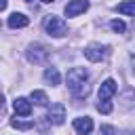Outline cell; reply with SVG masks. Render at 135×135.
Masks as SVG:
<instances>
[{
  "instance_id": "cell-15",
  "label": "cell",
  "mask_w": 135,
  "mask_h": 135,
  "mask_svg": "<svg viewBox=\"0 0 135 135\" xmlns=\"http://www.w3.org/2000/svg\"><path fill=\"white\" fill-rule=\"evenodd\" d=\"M97 110H99L101 114H110V112H112V103H110V101H99V103H97Z\"/></svg>"
},
{
  "instance_id": "cell-4",
  "label": "cell",
  "mask_w": 135,
  "mask_h": 135,
  "mask_svg": "<svg viewBox=\"0 0 135 135\" xmlns=\"http://www.w3.org/2000/svg\"><path fill=\"white\" fill-rule=\"evenodd\" d=\"M46 118L53 124H63V120H65V105L63 103H51Z\"/></svg>"
},
{
  "instance_id": "cell-7",
  "label": "cell",
  "mask_w": 135,
  "mask_h": 135,
  "mask_svg": "<svg viewBox=\"0 0 135 135\" xmlns=\"http://www.w3.org/2000/svg\"><path fill=\"white\" fill-rule=\"evenodd\" d=\"M114 93H116V82H114L112 78L103 80V82H101V86H99V101H108Z\"/></svg>"
},
{
  "instance_id": "cell-11",
  "label": "cell",
  "mask_w": 135,
  "mask_h": 135,
  "mask_svg": "<svg viewBox=\"0 0 135 135\" xmlns=\"http://www.w3.org/2000/svg\"><path fill=\"white\" fill-rule=\"evenodd\" d=\"M44 80H46L49 84L57 86V84H59V80H61V76H59L57 68H46V70H44Z\"/></svg>"
},
{
  "instance_id": "cell-17",
  "label": "cell",
  "mask_w": 135,
  "mask_h": 135,
  "mask_svg": "<svg viewBox=\"0 0 135 135\" xmlns=\"http://www.w3.org/2000/svg\"><path fill=\"white\" fill-rule=\"evenodd\" d=\"M101 133H103V135H116L114 127H110V124H103V127H101Z\"/></svg>"
},
{
  "instance_id": "cell-1",
  "label": "cell",
  "mask_w": 135,
  "mask_h": 135,
  "mask_svg": "<svg viewBox=\"0 0 135 135\" xmlns=\"http://www.w3.org/2000/svg\"><path fill=\"white\" fill-rule=\"evenodd\" d=\"M86 78H89V72L84 68H72L68 72V89L76 99H82V97L89 95L91 89L86 84Z\"/></svg>"
},
{
  "instance_id": "cell-5",
  "label": "cell",
  "mask_w": 135,
  "mask_h": 135,
  "mask_svg": "<svg viewBox=\"0 0 135 135\" xmlns=\"http://www.w3.org/2000/svg\"><path fill=\"white\" fill-rule=\"evenodd\" d=\"M108 46H101V44H89L86 49H84V57L89 59V61H101L105 55H108Z\"/></svg>"
},
{
  "instance_id": "cell-8",
  "label": "cell",
  "mask_w": 135,
  "mask_h": 135,
  "mask_svg": "<svg viewBox=\"0 0 135 135\" xmlns=\"http://www.w3.org/2000/svg\"><path fill=\"white\" fill-rule=\"evenodd\" d=\"M13 108H15V114H19V116H30L32 114V101L25 99V97H17L13 101Z\"/></svg>"
},
{
  "instance_id": "cell-18",
  "label": "cell",
  "mask_w": 135,
  "mask_h": 135,
  "mask_svg": "<svg viewBox=\"0 0 135 135\" xmlns=\"http://www.w3.org/2000/svg\"><path fill=\"white\" fill-rule=\"evenodd\" d=\"M42 2H44V4H51V2H55V0H42Z\"/></svg>"
},
{
  "instance_id": "cell-10",
  "label": "cell",
  "mask_w": 135,
  "mask_h": 135,
  "mask_svg": "<svg viewBox=\"0 0 135 135\" xmlns=\"http://www.w3.org/2000/svg\"><path fill=\"white\" fill-rule=\"evenodd\" d=\"M8 27H13V30H17V27H25L27 23H30V19L23 15V13H13L11 17H8Z\"/></svg>"
},
{
  "instance_id": "cell-16",
  "label": "cell",
  "mask_w": 135,
  "mask_h": 135,
  "mask_svg": "<svg viewBox=\"0 0 135 135\" xmlns=\"http://www.w3.org/2000/svg\"><path fill=\"white\" fill-rule=\"evenodd\" d=\"M13 127H17V129H32L34 127V122H21V120H13Z\"/></svg>"
},
{
  "instance_id": "cell-3",
  "label": "cell",
  "mask_w": 135,
  "mask_h": 135,
  "mask_svg": "<svg viewBox=\"0 0 135 135\" xmlns=\"http://www.w3.org/2000/svg\"><path fill=\"white\" fill-rule=\"evenodd\" d=\"M51 57V51L44 46V44H32L30 49H27V59L32 61V63H44L46 59Z\"/></svg>"
},
{
  "instance_id": "cell-19",
  "label": "cell",
  "mask_w": 135,
  "mask_h": 135,
  "mask_svg": "<svg viewBox=\"0 0 135 135\" xmlns=\"http://www.w3.org/2000/svg\"><path fill=\"white\" fill-rule=\"evenodd\" d=\"M124 135H135V131H127V133H124Z\"/></svg>"
},
{
  "instance_id": "cell-12",
  "label": "cell",
  "mask_w": 135,
  "mask_h": 135,
  "mask_svg": "<svg viewBox=\"0 0 135 135\" xmlns=\"http://www.w3.org/2000/svg\"><path fill=\"white\" fill-rule=\"evenodd\" d=\"M116 11L122 13V15H135V0H124V2H120V4L116 6Z\"/></svg>"
},
{
  "instance_id": "cell-21",
  "label": "cell",
  "mask_w": 135,
  "mask_h": 135,
  "mask_svg": "<svg viewBox=\"0 0 135 135\" xmlns=\"http://www.w3.org/2000/svg\"><path fill=\"white\" fill-rule=\"evenodd\" d=\"M25 2H32V0H25Z\"/></svg>"
},
{
  "instance_id": "cell-6",
  "label": "cell",
  "mask_w": 135,
  "mask_h": 135,
  "mask_svg": "<svg viewBox=\"0 0 135 135\" xmlns=\"http://www.w3.org/2000/svg\"><path fill=\"white\" fill-rule=\"evenodd\" d=\"M86 8H89V2L86 0H70L63 11H65V17H76V15L84 13Z\"/></svg>"
},
{
  "instance_id": "cell-2",
  "label": "cell",
  "mask_w": 135,
  "mask_h": 135,
  "mask_svg": "<svg viewBox=\"0 0 135 135\" xmlns=\"http://www.w3.org/2000/svg\"><path fill=\"white\" fill-rule=\"evenodd\" d=\"M44 30H46V34H51V36H55V38H61V36L68 34V23H65L61 17L51 15V17L44 19Z\"/></svg>"
},
{
  "instance_id": "cell-9",
  "label": "cell",
  "mask_w": 135,
  "mask_h": 135,
  "mask_svg": "<svg viewBox=\"0 0 135 135\" xmlns=\"http://www.w3.org/2000/svg\"><path fill=\"white\" fill-rule=\"evenodd\" d=\"M74 129L80 133V135H89L93 131V120L89 116H80V118H74Z\"/></svg>"
},
{
  "instance_id": "cell-14",
  "label": "cell",
  "mask_w": 135,
  "mask_h": 135,
  "mask_svg": "<svg viewBox=\"0 0 135 135\" xmlns=\"http://www.w3.org/2000/svg\"><path fill=\"white\" fill-rule=\"evenodd\" d=\"M110 27H112L114 32H118V34H122V32L127 30V25H124V21H120V19H114V21L110 23Z\"/></svg>"
},
{
  "instance_id": "cell-20",
  "label": "cell",
  "mask_w": 135,
  "mask_h": 135,
  "mask_svg": "<svg viewBox=\"0 0 135 135\" xmlns=\"http://www.w3.org/2000/svg\"><path fill=\"white\" fill-rule=\"evenodd\" d=\"M133 70H135V57H133Z\"/></svg>"
},
{
  "instance_id": "cell-13",
  "label": "cell",
  "mask_w": 135,
  "mask_h": 135,
  "mask_svg": "<svg viewBox=\"0 0 135 135\" xmlns=\"http://www.w3.org/2000/svg\"><path fill=\"white\" fill-rule=\"evenodd\" d=\"M30 99H32L34 103H38V105H46V103H49V97H46L44 91H32Z\"/></svg>"
}]
</instances>
